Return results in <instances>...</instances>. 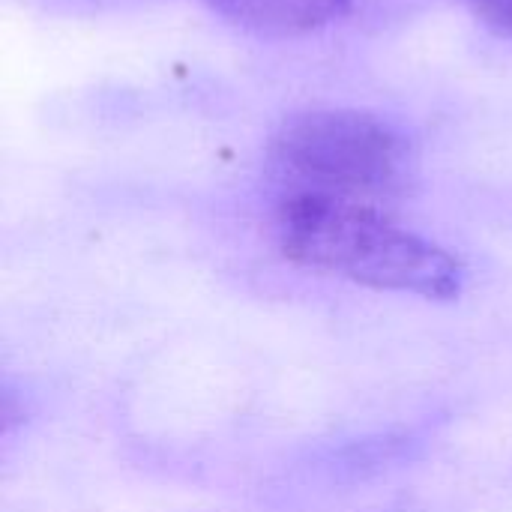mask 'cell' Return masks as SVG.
<instances>
[{"label": "cell", "mask_w": 512, "mask_h": 512, "mask_svg": "<svg viewBox=\"0 0 512 512\" xmlns=\"http://www.w3.org/2000/svg\"><path fill=\"white\" fill-rule=\"evenodd\" d=\"M273 234L288 261L375 291L453 300L465 288V264L393 219L378 201L285 192L273 213Z\"/></svg>", "instance_id": "6da1fadb"}, {"label": "cell", "mask_w": 512, "mask_h": 512, "mask_svg": "<svg viewBox=\"0 0 512 512\" xmlns=\"http://www.w3.org/2000/svg\"><path fill=\"white\" fill-rule=\"evenodd\" d=\"M267 159L285 192H324L387 204L414 177V150L390 120L357 108H312L288 117Z\"/></svg>", "instance_id": "7a4b0ae2"}, {"label": "cell", "mask_w": 512, "mask_h": 512, "mask_svg": "<svg viewBox=\"0 0 512 512\" xmlns=\"http://www.w3.org/2000/svg\"><path fill=\"white\" fill-rule=\"evenodd\" d=\"M213 15L225 18L228 24L258 33V36H273V39H288V36H306L339 15L351 6V0H201Z\"/></svg>", "instance_id": "3957f363"}, {"label": "cell", "mask_w": 512, "mask_h": 512, "mask_svg": "<svg viewBox=\"0 0 512 512\" xmlns=\"http://www.w3.org/2000/svg\"><path fill=\"white\" fill-rule=\"evenodd\" d=\"M483 24L512 42V0H465Z\"/></svg>", "instance_id": "277c9868"}]
</instances>
